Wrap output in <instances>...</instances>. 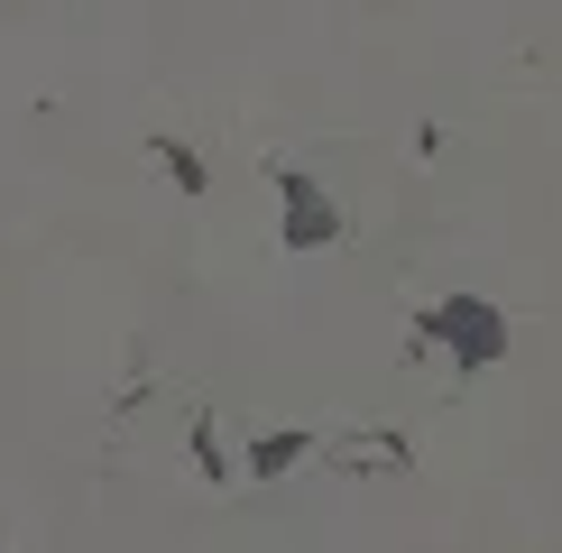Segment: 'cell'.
<instances>
[{
	"mask_svg": "<svg viewBox=\"0 0 562 553\" xmlns=\"http://www.w3.org/2000/svg\"><path fill=\"white\" fill-rule=\"evenodd\" d=\"M425 341H442L461 369H488L507 351V314L498 305H480V295H452V305H434L425 314Z\"/></svg>",
	"mask_w": 562,
	"mask_h": 553,
	"instance_id": "cell-1",
	"label": "cell"
},
{
	"mask_svg": "<svg viewBox=\"0 0 562 553\" xmlns=\"http://www.w3.org/2000/svg\"><path fill=\"white\" fill-rule=\"evenodd\" d=\"M277 194H286V249H323V240L341 230V213L323 203L314 176H277Z\"/></svg>",
	"mask_w": 562,
	"mask_h": 553,
	"instance_id": "cell-2",
	"label": "cell"
},
{
	"mask_svg": "<svg viewBox=\"0 0 562 553\" xmlns=\"http://www.w3.org/2000/svg\"><path fill=\"white\" fill-rule=\"evenodd\" d=\"M148 157H157V167L176 176V194H203V157L184 148V138H148Z\"/></svg>",
	"mask_w": 562,
	"mask_h": 553,
	"instance_id": "cell-3",
	"label": "cell"
},
{
	"mask_svg": "<svg viewBox=\"0 0 562 553\" xmlns=\"http://www.w3.org/2000/svg\"><path fill=\"white\" fill-rule=\"evenodd\" d=\"M304 452H314V443H304V433H268V443L249 452V479H277V471H295Z\"/></svg>",
	"mask_w": 562,
	"mask_h": 553,
	"instance_id": "cell-4",
	"label": "cell"
},
{
	"mask_svg": "<svg viewBox=\"0 0 562 553\" xmlns=\"http://www.w3.org/2000/svg\"><path fill=\"white\" fill-rule=\"evenodd\" d=\"M194 461H203L213 479H231V461H222V443H213V425H194Z\"/></svg>",
	"mask_w": 562,
	"mask_h": 553,
	"instance_id": "cell-5",
	"label": "cell"
}]
</instances>
